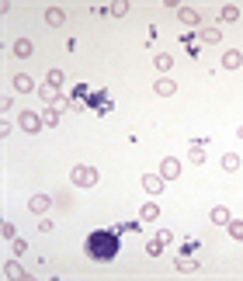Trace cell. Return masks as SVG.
<instances>
[{"label":"cell","mask_w":243,"mask_h":281,"mask_svg":"<svg viewBox=\"0 0 243 281\" xmlns=\"http://www.w3.org/2000/svg\"><path fill=\"white\" fill-rule=\"evenodd\" d=\"M118 254V233L115 229H94L87 236V257L90 261H111Z\"/></svg>","instance_id":"6da1fadb"},{"label":"cell","mask_w":243,"mask_h":281,"mask_svg":"<svg viewBox=\"0 0 243 281\" xmlns=\"http://www.w3.org/2000/svg\"><path fill=\"white\" fill-rule=\"evenodd\" d=\"M70 181H73L77 188H94V184H97V170L87 167V163H80V167L70 170Z\"/></svg>","instance_id":"7a4b0ae2"},{"label":"cell","mask_w":243,"mask_h":281,"mask_svg":"<svg viewBox=\"0 0 243 281\" xmlns=\"http://www.w3.org/2000/svg\"><path fill=\"white\" fill-rule=\"evenodd\" d=\"M42 125H45V122H42L38 111H21V129H24V132H38Z\"/></svg>","instance_id":"3957f363"},{"label":"cell","mask_w":243,"mask_h":281,"mask_svg":"<svg viewBox=\"0 0 243 281\" xmlns=\"http://www.w3.org/2000/svg\"><path fill=\"white\" fill-rule=\"evenodd\" d=\"M160 177H163V181H174V177H181V163H177L174 156H167V160L160 163Z\"/></svg>","instance_id":"277c9868"},{"label":"cell","mask_w":243,"mask_h":281,"mask_svg":"<svg viewBox=\"0 0 243 281\" xmlns=\"http://www.w3.org/2000/svg\"><path fill=\"white\" fill-rule=\"evenodd\" d=\"M143 188H146V195H163V177L160 174H146L143 177Z\"/></svg>","instance_id":"5b68a950"},{"label":"cell","mask_w":243,"mask_h":281,"mask_svg":"<svg viewBox=\"0 0 243 281\" xmlns=\"http://www.w3.org/2000/svg\"><path fill=\"white\" fill-rule=\"evenodd\" d=\"M49 205H52V198H49V195H31V202H28V209L35 212V215H45Z\"/></svg>","instance_id":"8992f818"},{"label":"cell","mask_w":243,"mask_h":281,"mask_svg":"<svg viewBox=\"0 0 243 281\" xmlns=\"http://www.w3.org/2000/svg\"><path fill=\"white\" fill-rule=\"evenodd\" d=\"M3 278H10V281H24L28 275H24V268H21L17 261H7V264H3Z\"/></svg>","instance_id":"52a82bcc"},{"label":"cell","mask_w":243,"mask_h":281,"mask_svg":"<svg viewBox=\"0 0 243 281\" xmlns=\"http://www.w3.org/2000/svg\"><path fill=\"white\" fill-rule=\"evenodd\" d=\"M205 142H209V139H195V142H191V149H188L191 163H205Z\"/></svg>","instance_id":"ba28073f"},{"label":"cell","mask_w":243,"mask_h":281,"mask_svg":"<svg viewBox=\"0 0 243 281\" xmlns=\"http://www.w3.org/2000/svg\"><path fill=\"white\" fill-rule=\"evenodd\" d=\"M139 219H143V222H157V219H160V205H157V202H146V205L139 209Z\"/></svg>","instance_id":"9c48e42d"},{"label":"cell","mask_w":243,"mask_h":281,"mask_svg":"<svg viewBox=\"0 0 243 281\" xmlns=\"http://www.w3.org/2000/svg\"><path fill=\"white\" fill-rule=\"evenodd\" d=\"M177 17H181V24H188V28L198 24V10H195V7H177Z\"/></svg>","instance_id":"30bf717a"},{"label":"cell","mask_w":243,"mask_h":281,"mask_svg":"<svg viewBox=\"0 0 243 281\" xmlns=\"http://www.w3.org/2000/svg\"><path fill=\"white\" fill-rule=\"evenodd\" d=\"M240 63H243V52H240V49H230V52L223 56V66H226V70H240Z\"/></svg>","instance_id":"8fae6325"},{"label":"cell","mask_w":243,"mask_h":281,"mask_svg":"<svg viewBox=\"0 0 243 281\" xmlns=\"http://www.w3.org/2000/svg\"><path fill=\"white\" fill-rule=\"evenodd\" d=\"M209 219H212L216 226H226V222H230L233 215H230V209H226V205H216V209L209 212Z\"/></svg>","instance_id":"7c38bea8"},{"label":"cell","mask_w":243,"mask_h":281,"mask_svg":"<svg viewBox=\"0 0 243 281\" xmlns=\"http://www.w3.org/2000/svg\"><path fill=\"white\" fill-rule=\"evenodd\" d=\"M153 90H157V94H160V97H170V94H174V90H177V83H174V80H167V76H160V80H157V83H153Z\"/></svg>","instance_id":"4fadbf2b"},{"label":"cell","mask_w":243,"mask_h":281,"mask_svg":"<svg viewBox=\"0 0 243 281\" xmlns=\"http://www.w3.org/2000/svg\"><path fill=\"white\" fill-rule=\"evenodd\" d=\"M45 21H49L52 28H59V24L66 21V14H63V7H49V10H45Z\"/></svg>","instance_id":"5bb4252c"},{"label":"cell","mask_w":243,"mask_h":281,"mask_svg":"<svg viewBox=\"0 0 243 281\" xmlns=\"http://www.w3.org/2000/svg\"><path fill=\"white\" fill-rule=\"evenodd\" d=\"M14 56H17V59H28V56H31V42H28V38H17V42H14Z\"/></svg>","instance_id":"9a60e30c"},{"label":"cell","mask_w":243,"mask_h":281,"mask_svg":"<svg viewBox=\"0 0 243 281\" xmlns=\"http://www.w3.org/2000/svg\"><path fill=\"white\" fill-rule=\"evenodd\" d=\"M14 90H21V94L35 90V87H31V76H28V73H17V76H14Z\"/></svg>","instance_id":"2e32d148"},{"label":"cell","mask_w":243,"mask_h":281,"mask_svg":"<svg viewBox=\"0 0 243 281\" xmlns=\"http://www.w3.org/2000/svg\"><path fill=\"white\" fill-rule=\"evenodd\" d=\"M38 94H42V101H45V104H52V101L59 97V87H49V83H42V87H38Z\"/></svg>","instance_id":"e0dca14e"},{"label":"cell","mask_w":243,"mask_h":281,"mask_svg":"<svg viewBox=\"0 0 243 281\" xmlns=\"http://www.w3.org/2000/svg\"><path fill=\"white\" fill-rule=\"evenodd\" d=\"M153 66L163 73V70H170V66H174V59H170L167 52H157V56H153Z\"/></svg>","instance_id":"ac0fdd59"},{"label":"cell","mask_w":243,"mask_h":281,"mask_svg":"<svg viewBox=\"0 0 243 281\" xmlns=\"http://www.w3.org/2000/svg\"><path fill=\"white\" fill-rule=\"evenodd\" d=\"M226 226H230V236L233 240H243V219H230Z\"/></svg>","instance_id":"d6986e66"},{"label":"cell","mask_w":243,"mask_h":281,"mask_svg":"<svg viewBox=\"0 0 243 281\" xmlns=\"http://www.w3.org/2000/svg\"><path fill=\"white\" fill-rule=\"evenodd\" d=\"M108 14H115V17H125V14H129V3H125V0H115V3L108 7Z\"/></svg>","instance_id":"ffe728a7"},{"label":"cell","mask_w":243,"mask_h":281,"mask_svg":"<svg viewBox=\"0 0 243 281\" xmlns=\"http://www.w3.org/2000/svg\"><path fill=\"white\" fill-rule=\"evenodd\" d=\"M223 170H240V156L237 153H226L223 156Z\"/></svg>","instance_id":"44dd1931"},{"label":"cell","mask_w":243,"mask_h":281,"mask_svg":"<svg viewBox=\"0 0 243 281\" xmlns=\"http://www.w3.org/2000/svg\"><path fill=\"white\" fill-rule=\"evenodd\" d=\"M177 271H198V261L195 257H177Z\"/></svg>","instance_id":"7402d4cb"},{"label":"cell","mask_w":243,"mask_h":281,"mask_svg":"<svg viewBox=\"0 0 243 281\" xmlns=\"http://www.w3.org/2000/svg\"><path fill=\"white\" fill-rule=\"evenodd\" d=\"M63 80H66V76H63V70H49V73H45V83H49V87H59Z\"/></svg>","instance_id":"603a6c76"},{"label":"cell","mask_w":243,"mask_h":281,"mask_svg":"<svg viewBox=\"0 0 243 281\" xmlns=\"http://www.w3.org/2000/svg\"><path fill=\"white\" fill-rule=\"evenodd\" d=\"M219 38H223L219 28H202V42H219Z\"/></svg>","instance_id":"cb8c5ba5"},{"label":"cell","mask_w":243,"mask_h":281,"mask_svg":"<svg viewBox=\"0 0 243 281\" xmlns=\"http://www.w3.org/2000/svg\"><path fill=\"white\" fill-rule=\"evenodd\" d=\"M237 17H240V7L226 3V7H223V21H237Z\"/></svg>","instance_id":"d4e9b609"},{"label":"cell","mask_w":243,"mask_h":281,"mask_svg":"<svg viewBox=\"0 0 243 281\" xmlns=\"http://www.w3.org/2000/svg\"><path fill=\"white\" fill-rule=\"evenodd\" d=\"M42 122H45L49 129H56V125H59V115H56L52 108H45V115H42Z\"/></svg>","instance_id":"484cf974"},{"label":"cell","mask_w":243,"mask_h":281,"mask_svg":"<svg viewBox=\"0 0 243 281\" xmlns=\"http://www.w3.org/2000/svg\"><path fill=\"white\" fill-rule=\"evenodd\" d=\"M160 250H163V243L157 240V236H153V240L146 243V254H150V257H160Z\"/></svg>","instance_id":"4316f807"},{"label":"cell","mask_w":243,"mask_h":281,"mask_svg":"<svg viewBox=\"0 0 243 281\" xmlns=\"http://www.w3.org/2000/svg\"><path fill=\"white\" fill-rule=\"evenodd\" d=\"M49 108H52V111H56V115H63V111H66V108H70V101H66V97H56V101H52V104H49Z\"/></svg>","instance_id":"83f0119b"},{"label":"cell","mask_w":243,"mask_h":281,"mask_svg":"<svg viewBox=\"0 0 243 281\" xmlns=\"http://www.w3.org/2000/svg\"><path fill=\"white\" fill-rule=\"evenodd\" d=\"M0 233H3L7 240H14V236H17V226H14V222H0Z\"/></svg>","instance_id":"f1b7e54d"},{"label":"cell","mask_w":243,"mask_h":281,"mask_svg":"<svg viewBox=\"0 0 243 281\" xmlns=\"http://www.w3.org/2000/svg\"><path fill=\"white\" fill-rule=\"evenodd\" d=\"M87 94H90V90H87V83H77V87H73V101H83Z\"/></svg>","instance_id":"f546056e"},{"label":"cell","mask_w":243,"mask_h":281,"mask_svg":"<svg viewBox=\"0 0 243 281\" xmlns=\"http://www.w3.org/2000/svg\"><path fill=\"white\" fill-rule=\"evenodd\" d=\"M10 243H14V254H24V250H28V243H24V240H21V236H14V240H10Z\"/></svg>","instance_id":"4dcf8cb0"},{"label":"cell","mask_w":243,"mask_h":281,"mask_svg":"<svg viewBox=\"0 0 243 281\" xmlns=\"http://www.w3.org/2000/svg\"><path fill=\"white\" fill-rule=\"evenodd\" d=\"M132 229H136L132 222H118V226H115V233H118V236H122V233H132Z\"/></svg>","instance_id":"1f68e13d"},{"label":"cell","mask_w":243,"mask_h":281,"mask_svg":"<svg viewBox=\"0 0 243 281\" xmlns=\"http://www.w3.org/2000/svg\"><path fill=\"white\" fill-rule=\"evenodd\" d=\"M157 240H160L163 247H167V243H170V240H174V236H170V229H160V233H157Z\"/></svg>","instance_id":"d6a6232c"},{"label":"cell","mask_w":243,"mask_h":281,"mask_svg":"<svg viewBox=\"0 0 243 281\" xmlns=\"http://www.w3.org/2000/svg\"><path fill=\"white\" fill-rule=\"evenodd\" d=\"M237 136H240V139H243V125H240V129H237Z\"/></svg>","instance_id":"836d02e7"}]
</instances>
